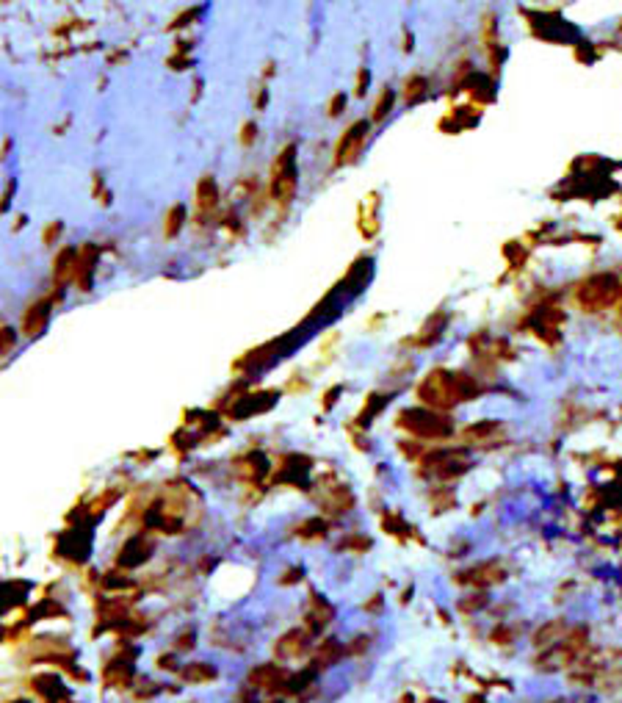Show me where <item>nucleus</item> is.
I'll use <instances>...</instances> for the list:
<instances>
[{
    "label": "nucleus",
    "instance_id": "obj_1",
    "mask_svg": "<svg viewBox=\"0 0 622 703\" xmlns=\"http://www.w3.org/2000/svg\"><path fill=\"white\" fill-rule=\"evenodd\" d=\"M197 518H199V496L191 484L180 479L166 484L144 512V524L164 534H178Z\"/></svg>",
    "mask_w": 622,
    "mask_h": 703
},
{
    "label": "nucleus",
    "instance_id": "obj_2",
    "mask_svg": "<svg viewBox=\"0 0 622 703\" xmlns=\"http://www.w3.org/2000/svg\"><path fill=\"white\" fill-rule=\"evenodd\" d=\"M418 399L429 407V410H451L468 399L479 396V385L470 374L462 371H448V368H432L415 388Z\"/></svg>",
    "mask_w": 622,
    "mask_h": 703
},
{
    "label": "nucleus",
    "instance_id": "obj_3",
    "mask_svg": "<svg viewBox=\"0 0 622 703\" xmlns=\"http://www.w3.org/2000/svg\"><path fill=\"white\" fill-rule=\"evenodd\" d=\"M573 299L583 313H600V310L620 305L622 299V283L611 271H597L586 280H581L573 291Z\"/></svg>",
    "mask_w": 622,
    "mask_h": 703
},
{
    "label": "nucleus",
    "instance_id": "obj_4",
    "mask_svg": "<svg viewBox=\"0 0 622 703\" xmlns=\"http://www.w3.org/2000/svg\"><path fill=\"white\" fill-rule=\"evenodd\" d=\"M399 430L409 432L418 440H445L454 432V421L451 415H443L437 410H426V407H415V410H404L396 418Z\"/></svg>",
    "mask_w": 622,
    "mask_h": 703
},
{
    "label": "nucleus",
    "instance_id": "obj_5",
    "mask_svg": "<svg viewBox=\"0 0 622 703\" xmlns=\"http://www.w3.org/2000/svg\"><path fill=\"white\" fill-rule=\"evenodd\" d=\"M296 197V147L285 144L279 155L271 164L268 175V200H274L279 208H285Z\"/></svg>",
    "mask_w": 622,
    "mask_h": 703
},
{
    "label": "nucleus",
    "instance_id": "obj_6",
    "mask_svg": "<svg viewBox=\"0 0 622 703\" xmlns=\"http://www.w3.org/2000/svg\"><path fill=\"white\" fill-rule=\"evenodd\" d=\"M470 468V460L465 451L459 449H448V451H432L421 460V474L426 477H435L440 482H448V479H456L462 477L465 471Z\"/></svg>",
    "mask_w": 622,
    "mask_h": 703
},
{
    "label": "nucleus",
    "instance_id": "obj_7",
    "mask_svg": "<svg viewBox=\"0 0 622 703\" xmlns=\"http://www.w3.org/2000/svg\"><path fill=\"white\" fill-rule=\"evenodd\" d=\"M562 324H564V313L556 302H542L536 305L531 313V330L534 335L545 344H556L559 341V333H562Z\"/></svg>",
    "mask_w": 622,
    "mask_h": 703
},
{
    "label": "nucleus",
    "instance_id": "obj_8",
    "mask_svg": "<svg viewBox=\"0 0 622 703\" xmlns=\"http://www.w3.org/2000/svg\"><path fill=\"white\" fill-rule=\"evenodd\" d=\"M365 138H368V122H365V120L352 122V125L343 131V136L338 138V144H335L332 167H349V164H355L357 158H359V153H362Z\"/></svg>",
    "mask_w": 622,
    "mask_h": 703
},
{
    "label": "nucleus",
    "instance_id": "obj_9",
    "mask_svg": "<svg viewBox=\"0 0 622 703\" xmlns=\"http://www.w3.org/2000/svg\"><path fill=\"white\" fill-rule=\"evenodd\" d=\"M291 338L293 335H282V338H274V341H268L258 349H249L246 354H241L235 360V371H255V368H263L268 363H274L282 352L291 349Z\"/></svg>",
    "mask_w": 622,
    "mask_h": 703
},
{
    "label": "nucleus",
    "instance_id": "obj_10",
    "mask_svg": "<svg viewBox=\"0 0 622 703\" xmlns=\"http://www.w3.org/2000/svg\"><path fill=\"white\" fill-rule=\"evenodd\" d=\"M277 399H279L277 391H246V394H238L235 396V401L230 404L227 415H232V418H252V415H260V413H266V410H271V407L277 404Z\"/></svg>",
    "mask_w": 622,
    "mask_h": 703
},
{
    "label": "nucleus",
    "instance_id": "obj_11",
    "mask_svg": "<svg viewBox=\"0 0 622 703\" xmlns=\"http://www.w3.org/2000/svg\"><path fill=\"white\" fill-rule=\"evenodd\" d=\"M91 546V529L84 527H70L61 537H58V554H67V560L72 562H84L89 557Z\"/></svg>",
    "mask_w": 622,
    "mask_h": 703
},
{
    "label": "nucleus",
    "instance_id": "obj_12",
    "mask_svg": "<svg viewBox=\"0 0 622 703\" xmlns=\"http://www.w3.org/2000/svg\"><path fill=\"white\" fill-rule=\"evenodd\" d=\"M503 579H506V571H503V565L495 562V560L482 562V565H473V568H468L465 573L456 576L459 584H468V587H476V590H487L492 584H501Z\"/></svg>",
    "mask_w": 622,
    "mask_h": 703
},
{
    "label": "nucleus",
    "instance_id": "obj_13",
    "mask_svg": "<svg viewBox=\"0 0 622 703\" xmlns=\"http://www.w3.org/2000/svg\"><path fill=\"white\" fill-rule=\"evenodd\" d=\"M55 299H58V297H45V299L28 305V310L22 313V321H20V330H22L25 338L42 335V330H45L47 321H50V310H53V302H55Z\"/></svg>",
    "mask_w": 622,
    "mask_h": 703
},
{
    "label": "nucleus",
    "instance_id": "obj_14",
    "mask_svg": "<svg viewBox=\"0 0 622 703\" xmlns=\"http://www.w3.org/2000/svg\"><path fill=\"white\" fill-rule=\"evenodd\" d=\"M379 194L376 191H368V197L357 205V230H359V236L365 238V241H373L376 238V233H379Z\"/></svg>",
    "mask_w": 622,
    "mask_h": 703
},
{
    "label": "nucleus",
    "instance_id": "obj_15",
    "mask_svg": "<svg viewBox=\"0 0 622 703\" xmlns=\"http://www.w3.org/2000/svg\"><path fill=\"white\" fill-rule=\"evenodd\" d=\"M307 648H310V631L291 628L277 640L274 654H277V659H299L302 654H307Z\"/></svg>",
    "mask_w": 622,
    "mask_h": 703
},
{
    "label": "nucleus",
    "instance_id": "obj_16",
    "mask_svg": "<svg viewBox=\"0 0 622 703\" xmlns=\"http://www.w3.org/2000/svg\"><path fill=\"white\" fill-rule=\"evenodd\" d=\"M246 681L252 687H258V690H266V692H279V690L288 687V676L277 664H271V662L268 664H258L255 670H249Z\"/></svg>",
    "mask_w": 622,
    "mask_h": 703
},
{
    "label": "nucleus",
    "instance_id": "obj_17",
    "mask_svg": "<svg viewBox=\"0 0 622 703\" xmlns=\"http://www.w3.org/2000/svg\"><path fill=\"white\" fill-rule=\"evenodd\" d=\"M150 557H152V543H150L147 537L135 534V537H131V540L122 546V551H119V557H117V565L125 568V571H131V568L144 565Z\"/></svg>",
    "mask_w": 622,
    "mask_h": 703
},
{
    "label": "nucleus",
    "instance_id": "obj_18",
    "mask_svg": "<svg viewBox=\"0 0 622 703\" xmlns=\"http://www.w3.org/2000/svg\"><path fill=\"white\" fill-rule=\"evenodd\" d=\"M371 277H373V264H371V258H357L355 264L346 269L343 280H340V291H346V294H359V291L368 285Z\"/></svg>",
    "mask_w": 622,
    "mask_h": 703
},
{
    "label": "nucleus",
    "instance_id": "obj_19",
    "mask_svg": "<svg viewBox=\"0 0 622 703\" xmlns=\"http://www.w3.org/2000/svg\"><path fill=\"white\" fill-rule=\"evenodd\" d=\"M78 255H81V250H75V247H64V250L55 255V261H53V280H55L58 288L67 285L70 280H75Z\"/></svg>",
    "mask_w": 622,
    "mask_h": 703
},
{
    "label": "nucleus",
    "instance_id": "obj_20",
    "mask_svg": "<svg viewBox=\"0 0 622 703\" xmlns=\"http://www.w3.org/2000/svg\"><path fill=\"white\" fill-rule=\"evenodd\" d=\"M445 321H448V316H445V313H435V316H429V318L423 321L421 333H418L415 338H409V344H415L418 349H429V347H435V344L443 338Z\"/></svg>",
    "mask_w": 622,
    "mask_h": 703
},
{
    "label": "nucleus",
    "instance_id": "obj_21",
    "mask_svg": "<svg viewBox=\"0 0 622 703\" xmlns=\"http://www.w3.org/2000/svg\"><path fill=\"white\" fill-rule=\"evenodd\" d=\"M310 460L307 457H285L279 463V474L274 477L277 482H291V484H305L307 471H310Z\"/></svg>",
    "mask_w": 622,
    "mask_h": 703
},
{
    "label": "nucleus",
    "instance_id": "obj_22",
    "mask_svg": "<svg viewBox=\"0 0 622 703\" xmlns=\"http://www.w3.org/2000/svg\"><path fill=\"white\" fill-rule=\"evenodd\" d=\"M97 255L100 250L94 244H84L81 247V255H78V271H75V283L81 291H89L91 288V271L97 266Z\"/></svg>",
    "mask_w": 622,
    "mask_h": 703
},
{
    "label": "nucleus",
    "instance_id": "obj_23",
    "mask_svg": "<svg viewBox=\"0 0 622 703\" xmlns=\"http://www.w3.org/2000/svg\"><path fill=\"white\" fill-rule=\"evenodd\" d=\"M216 205H219V188H216V180H213L211 175L202 177V180L197 183V211H199V217L213 214V211H216Z\"/></svg>",
    "mask_w": 622,
    "mask_h": 703
},
{
    "label": "nucleus",
    "instance_id": "obj_24",
    "mask_svg": "<svg viewBox=\"0 0 622 703\" xmlns=\"http://www.w3.org/2000/svg\"><path fill=\"white\" fill-rule=\"evenodd\" d=\"M329 620H332V607H329L318 593H312L310 612H307V631H310V634H318Z\"/></svg>",
    "mask_w": 622,
    "mask_h": 703
},
{
    "label": "nucleus",
    "instance_id": "obj_25",
    "mask_svg": "<svg viewBox=\"0 0 622 703\" xmlns=\"http://www.w3.org/2000/svg\"><path fill=\"white\" fill-rule=\"evenodd\" d=\"M105 681L111 687H128L133 681V659H117L105 667Z\"/></svg>",
    "mask_w": 622,
    "mask_h": 703
},
{
    "label": "nucleus",
    "instance_id": "obj_26",
    "mask_svg": "<svg viewBox=\"0 0 622 703\" xmlns=\"http://www.w3.org/2000/svg\"><path fill=\"white\" fill-rule=\"evenodd\" d=\"M235 465L241 468L244 479H249V482H258V479H263V474L268 471L266 457H263V454H258V451H252L249 457H238V460H235Z\"/></svg>",
    "mask_w": 622,
    "mask_h": 703
},
{
    "label": "nucleus",
    "instance_id": "obj_27",
    "mask_svg": "<svg viewBox=\"0 0 622 703\" xmlns=\"http://www.w3.org/2000/svg\"><path fill=\"white\" fill-rule=\"evenodd\" d=\"M564 634H567V631H564V623H562V620H550V623H545V626L534 634V645H536V648H550V645H556Z\"/></svg>",
    "mask_w": 622,
    "mask_h": 703
},
{
    "label": "nucleus",
    "instance_id": "obj_28",
    "mask_svg": "<svg viewBox=\"0 0 622 703\" xmlns=\"http://www.w3.org/2000/svg\"><path fill=\"white\" fill-rule=\"evenodd\" d=\"M498 430H501L498 421H476V424H470V427L462 430V438L468 440V443H484V440L492 438Z\"/></svg>",
    "mask_w": 622,
    "mask_h": 703
},
{
    "label": "nucleus",
    "instance_id": "obj_29",
    "mask_svg": "<svg viewBox=\"0 0 622 703\" xmlns=\"http://www.w3.org/2000/svg\"><path fill=\"white\" fill-rule=\"evenodd\" d=\"M180 676L188 681V684H205V681H213L216 678V670L211 664H202V662H194V664H185L180 670Z\"/></svg>",
    "mask_w": 622,
    "mask_h": 703
},
{
    "label": "nucleus",
    "instance_id": "obj_30",
    "mask_svg": "<svg viewBox=\"0 0 622 703\" xmlns=\"http://www.w3.org/2000/svg\"><path fill=\"white\" fill-rule=\"evenodd\" d=\"M34 690H37L39 695H45L47 701L67 698V695H64V684H61L55 676H37V678H34Z\"/></svg>",
    "mask_w": 622,
    "mask_h": 703
},
{
    "label": "nucleus",
    "instance_id": "obj_31",
    "mask_svg": "<svg viewBox=\"0 0 622 703\" xmlns=\"http://www.w3.org/2000/svg\"><path fill=\"white\" fill-rule=\"evenodd\" d=\"M326 521H321V518H307V521H302L299 527L293 529V534L296 537H302V540H324L326 537Z\"/></svg>",
    "mask_w": 622,
    "mask_h": 703
},
{
    "label": "nucleus",
    "instance_id": "obj_32",
    "mask_svg": "<svg viewBox=\"0 0 622 703\" xmlns=\"http://www.w3.org/2000/svg\"><path fill=\"white\" fill-rule=\"evenodd\" d=\"M183 221H185V205H172L166 211V219H164V236L166 238H175L180 230H183Z\"/></svg>",
    "mask_w": 622,
    "mask_h": 703
},
{
    "label": "nucleus",
    "instance_id": "obj_33",
    "mask_svg": "<svg viewBox=\"0 0 622 703\" xmlns=\"http://www.w3.org/2000/svg\"><path fill=\"white\" fill-rule=\"evenodd\" d=\"M390 401V396H382V394H371L365 399V407L359 410V424L365 427V424H371V418H373V413H379V410H385V404Z\"/></svg>",
    "mask_w": 622,
    "mask_h": 703
},
{
    "label": "nucleus",
    "instance_id": "obj_34",
    "mask_svg": "<svg viewBox=\"0 0 622 703\" xmlns=\"http://www.w3.org/2000/svg\"><path fill=\"white\" fill-rule=\"evenodd\" d=\"M429 91V81L423 78V75H412L406 84H404V103H418L423 94Z\"/></svg>",
    "mask_w": 622,
    "mask_h": 703
},
{
    "label": "nucleus",
    "instance_id": "obj_35",
    "mask_svg": "<svg viewBox=\"0 0 622 703\" xmlns=\"http://www.w3.org/2000/svg\"><path fill=\"white\" fill-rule=\"evenodd\" d=\"M393 103H396V94H393V89L385 86L379 91V97H376V105H373V122H382V120H388V114L393 111Z\"/></svg>",
    "mask_w": 622,
    "mask_h": 703
},
{
    "label": "nucleus",
    "instance_id": "obj_36",
    "mask_svg": "<svg viewBox=\"0 0 622 703\" xmlns=\"http://www.w3.org/2000/svg\"><path fill=\"white\" fill-rule=\"evenodd\" d=\"M312 678H315V667H307V670H302V673H296V676H288L285 692H302L305 687H310Z\"/></svg>",
    "mask_w": 622,
    "mask_h": 703
},
{
    "label": "nucleus",
    "instance_id": "obj_37",
    "mask_svg": "<svg viewBox=\"0 0 622 703\" xmlns=\"http://www.w3.org/2000/svg\"><path fill=\"white\" fill-rule=\"evenodd\" d=\"M343 654V648L335 643V640H326L321 648H318V654H315V659H318V667H324V664H332V662L338 659Z\"/></svg>",
    "mask_w": 622,
    "mask_h": 703
},
{
    "label": "nucleus",
    "instance_id": "obj_38",
    "mask_svg": "<svg viewBox=\"0 0 622 703\" xmlns=\"http://www.w3.org/2000/svg\"><path fill=\"white\" fill-rule=\"evenodd\" d=\"M487 604V593H473V595H465L462 601H459V612H476V610H482Z\"/></svg>",
    "mask_w": 622,
    "mask_h": 703
},
{
    "label": "nucleus",
    "instance_id": "obj_39",
    "mask_svg": "<svg viewBox=\"0 0 622 703\" xmlns=\"http://www.w3.org/2000/svg\"><path fill=\"white\" fill-rule=\"evenodd\" d=\"M340 548H355V551H365V548H371V540H368V537H359V534H352V537H346V540L340 543Z\"/></svg>",
    "mask_w": 622,
    "mask_h": 703
},
{
    "label": "nucleus",
    "instance_id": "obj_40",
    "mask_svg": "<svg viewBox=\"0 0 622 703\" xmlns=\"http://www.w3.org/2000/svg\"><path fill=\"white\" fill-rule=\"evenodd\" d=\"M0 344H3V354L14 349V330L3 324V333H0Z\"/></svg>",
    "mask_w": 622,
    "mask_h": 703
},
{
    "label": "nucleus",
    "instance_id": "obj_41",
    "mask_svg": "<svg viewBox=\"0 0 622 703\" xmlns=\"http://www.w3.org/2000/svg\"><path fill=\"white\" fill-rule=\"evenodd\" d=\"M343 108H346V94H335L329 103V117H338Z\"/></svg>",
    "mask_w": 622,
    "mask_h": 703
},
{
    "label": "nucleus",
    "instance_id": "obj_42",
    "mask_svg": "<svg viewBox=\"0 0 622 703\" xmlns=\"http://www.w3.org/2000/svg\"><path fill=\"white\" fill-rule=\"evenodd\" d=\"M255 136H258V128H255L252 122H246V125H244V131H241V144H244V147H249V144L255 141Z\"/></svg>",
    "mask_w": 622,
    "mask_h": 703
},
{
    "label": "nucleus",
    "instance_id": "obj_43",
    "mask_svg": "<svg viewBox=\"0 0 622 703\" xmlns=\"http://www.w3.org/2000/svg\"><path fill=\"white\" fill-rule=\"evenodd\" d=\"M61 227H64V224H61V221H53V224H47V227H45V244H53V241H55V238H58V233H61Z\"/></svg>",
    "mask_w": 622,
    "mask_h": 703
},
{
    "label": "nucleus",
    "instance_id": "obj_44",
    "mask_svg": "<svg viewBox=\"0 0 622 703\" xmlns=\"http://www.w3.org/2000/svg\"><path fill=\"white\" fill-rule=\"evenodd\" d=\"M365 89H368V70H359L355 84V94H365Z\"/></svg>",
    "mask_w": 622,
    "mask_h": 703
},
{
    "label": "nucleus",
    "instance_id": "obj_45",
    "mask_svg": "<svg viewBox=\"0 0 622 703\" xmlns=\"http://www.w3.org/2000/svg\"><path fill=\"white\" fill-rule=\"evenodd\" d=\"M299 579H302V571H299V568H293V573H288V576H282V584H291V581H293V584H296V581H299Z\"/></svg>",
    "mask_w": 622,
    "mask_h": 703
},
{
    "label": "nucleus",
    "instance_id": "obj_46",
    "mask_svg": "<svg viewBox=\"0 0 622 703\" xmlns=\"http://www.w3.org/2000/svg\"><path fill=\"white\" fill-rule=\"evenodd\" d=\"M11 191H14V180H8V186L3 188V211H6V205H8V200H11Z\"/></svg>",
    "mask_w": 622,
    "mask_h": 703
},
{
    "label": "nucleus",
    "instance_id": "obj_47",
    "mask_svg": "<svg viewBox=\"0 0 622 703\" xmlns=\"http://www.w3.org/2000/svg\"><path fill=\"white\" fill-rule=\"evenodd\" d=\"M235 703H255V701H252V695H246V692H244V695H238V698H235Z\"/></svg>",
    "mask_w": 622,
    "mask_h": 703
},
{
    "label": "nucleus",
    "instance_id": "obj_48",
    "mask_svg": "<svg viewBox=\"0 0 622 703\" xmlns=\"http://www.w3.org/2000/svg\"><path fill=\"white\" fill-rule=\"evenodd\" d=\"M50 703H72L70 698H58V701H50Z\"/></svg>",
    "mask_w": 622,
    "mask_h": 703
},
{
    "label": "nucleus",
    "instance_id": "obj_49",
    "mask_svg": "<svg viewBox=\"0 0 622 703\" xmlns=\"http://www.w3.org/2000/svg\"><path fill=\"white\" fill-rule=\"evenodd\" d=\"M11 703H28V701H11Z\"/></svg>",
    "mask_w": 622,
    "mask_h": 703
},
{
    "label": "nucleus",
    "instance_id": "obj_50",
    "mask_svg": "<svg viewBox=\"0 0 622 703\" xmlns=\"http://www.w3.org/2000/svg\"><path fill=\"white\" fill-rule=\"evenodd\" d=\"M620 316H622V299H620Z\"/></svg>",
    "mask_w": 622,
    "mask_h": 703
},
{
    "label": "nucleus",
    "instance_id": "obj_51",
    "mask_svg": "<svg viewBox=\"0 0 622 703\" xmlns=\"http://www.w3.org/2000/svg\"><path fill=\"white\" fill-rule=\"evenodd\" d=\"M426 703H437V701H426Z\"/></svg>",
    "mask_w": 622,
    "mask_h": 703
}]
</instances>
